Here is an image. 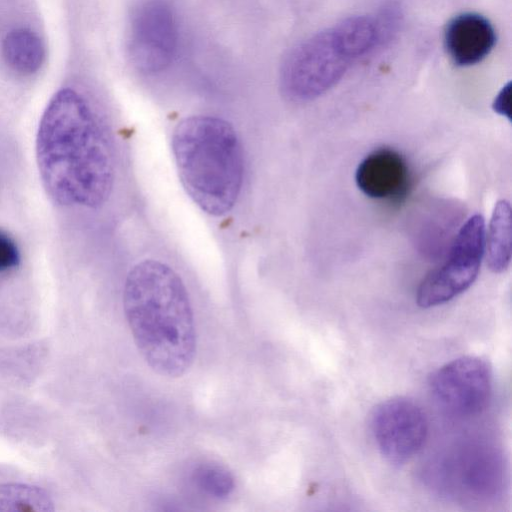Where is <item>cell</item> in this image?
<instances>
[{
	"instance_id": "obj_1",
	"label": "cell",
	"mask_w": 512,
	"mask_h": 512,
	"mask_svg": "<svg viewBox=\"0 0 512 512\" xmlns=\"http://www.w3.org/2000/svg\"><path fill=\"white\" fill-rule=\"evenodd\" d=\"M37 161L50 197L61 205L101 206L114 182V155L106 129L73 89L49 102L37 134Z\"/></svg>"
},
{
	"instance_id": "obj_2",
	"label": "cell",
	"mask_w": 512,
	"mask_h": 512,
	"mask_svg": "<svg viewBox=\"0 0 512 512\" xmlns=\"http://www.w3.org/2000/svg\"><path fill=\"white\" fill-rule=\"evenodd\" d=\"M123 309L135 346L160 376L178 378L192 367L197 351L194 313L180 276L167 264H135L123 289Z\"/></svg>"
},
{
	"instance_id": "obj_3",
	"label": "cell",
	"mask_w": 512,
	"mask_h": 512,
	"mask_svg": "<svg viewBox=\"0 0 512 512\" xmlns=\"http://www.w3.org/2000/svg\"><path fill=\"white\" fill-rule=\"evenodd\" d=\"M172 151L180 181L193 202L212 216L228 213L244 176L242 144L234 127L216 116L186 117L173 130Z\"/></svg>"
},
{
	"instance_id": "obj_4",
	"label": "cell",
	"mask_w": 512,
	"mask_h": 512,
	"mask_svg": "<svg viewBox=\"0 0 512 512\" xmlns=\"http://www.w3.org/2000/svg\"><path fill=\"white\" fill-rule=\"evenodd\" d=\"M358 62L334 24L298 43L280 69V89L293 102L314 100L333 88Z\"/></svg>"
},
{
	"instance_id": "obj_5",
	"label": "cell",
	"mask_w": 512,
	"mask_h": 512,
	"mask_svg": "<svg viewBox=\"0 0 512 512\" xmlns=\"http://www.w3.org/2000/svg\"><path fill=\"white\" fill-rule=\"evenodd\" d=\"M484 251L485 222L482 215L475 214L460 228L446 261L421 281L417 305L435 307L467 290L477 278Z\"/></svg>"
},
{
	"instance_id": "obj_6",
	"label": "cell",
	"mask_w": 512,
	"mask_h": 512,
	"mask_svg": "<svg viewBox=\"0 0 512 512\" xmlns=\"http://www.w3.org/2000/svg\"><path fill=\"white\" fill-rule=\"evenodd\" d=\"M179 45V26L174 9L165 0H147L134 11L129 31V56L144 73L165 70Z\"/></svg>"
},
{
	"instance_id": "obj_7",
	"label": "cell",
	"mask_w": 512,
	"mask_h": 512,
	"mask_svg": "<svg viewBox=\"0 0 512 512\" xmlns=\"http://www.w3.org/2000/svg\"><path fill=\"white\" fill-rule=\"evenodd\" d=\"M370 427L379 452L393 464H403L416 455L428 433L422 407L404 396L379 403L372 412Z\"/></svg>"
},
{
	"instance_id": "obj_8",
	"label": "cell",
	"mask_w": 512,
	"mask_h": 512,
	"mask_svg": "<svg viewBox=\"0 0 512 512\" xmlns=\"http://www.w3.org/2000/svg\"><path fill=\"white\" fill-rule=\"evenodd\" d=\"M430 392L447 412L460 417L478 414L488 404L492 372L477 356H462L438 368L429 380Z\"/></svg>"
},
{
	"instance_id": "obj_9",
	"label": "cell",
	"mask_w": 512,
	"mask_h": 512,
	"mask_svg": "<svg viewBox=\"0 0 512 512\" xmlns=\"http://www.w3.org/2000/svg\"><path fill=\"white\" fill-rule=\"evenodd\" d=\"M444 47L454 64L468 67L483 61L496 43L495 29L481 14L465 12L453 17L444 30Z\"/></svg>"
},
{
	"instance_id": "obj_10",
	"label": "cell",
	"mask_w": 512,
	"mask_h": 512,
	"mask_svg": "<svg viewBox=\"0 0 512 512\" xmlns=\"http://www.w3.org/2000/svg\"><path fill=\"white\" fill-rule=\"evenodd\" d=\"M355 181L359 190L373 199H395L403 195L409 181L404 158L395 150L377 149L358 165Z\"/></svg>"
},
{
	"instance_id": "obj_11",
	"label": "cell",
	"mask_w": 512,
	"mask_h": 512,
	"mask_svg": "<svg viewBox=\"0 0 512 512\" xmlns=\"http://www.w3.org/2000/svg\"><path fill=\"white\" fill-rule=\"evenodd\" d=\"M487 265L494 273L506 271L512 258L511 206L506 200L495 204L485 239Z\"/></svg>"
},
{
	"instance_id": "obj_12",
	"label": "cell",
	"mask_w": 512,
	"mask_h": 512,
	"mask_svg": "<svg viewBox=\"0 0 512 512\" xmlns=\"http://www.w3.org/2000/svg\"><path fill=\"white\" fill-rule=\"evenodd\" d=\"M6 63L20 74L35 73L43 63L45 50L41 39L28 29H16L7 34L3 43Z\"/></svg>"
},
{
	"instance_id": "obj_13",
	"label": "cell",
	"mask_w": 512,
	"mask_h": 512,
	"mask_svg": "<svg viewBox=\"0 0 512 512\" xmlns=\"http://www.w3.org/2000/svg\"><path fill=\"white\" fill-rule=\"evenodd\" d=\"M52 502L42 489L21 484L0 486V511H51Z\"/></svg>"
},
{
	"instance_id": "obj_14",
	"label": "cell",
	"mask_w": 512,
	"mask_h": 512,
	"mask_svg": "<svg viewBox=\"0 0 512 512\" xmlns=\"http://www.w3.org/2000/svg\"><path fill=\"white\" fill-rule=\"evenodd\" d=\"M196 481L210 495L218 498L230 494L234 481L230 473L218 466L205 465L196 471Z\"/></svg>"
},
{
	"instance_id": "obj_15",
	"label": "cell",
	"mask_w": 512,
	"mask_h": 512,
	"mask_svg": "<svg viewBox=\"0 0 512 512\" xmlns=\"http://www.w3.org/2000/svg\"><path fill=\"white\" fill-rule=\"evenodd\" d=\"M19 262L20 254L15 242L0 230V273L17 267Z\"/></svg>"
},
{
	"instance_id": "obj_16",
	"label": "cell",
	"mask_w": 512,
	"mask_h": 512,
	"mask_svg": "<svg viewBox=\"0 0 512 512\" xmlns=\"http://www.w3.org/2000/svg\"><path fill=\"white\" fill-rule=\"evenodd\" d=\"M493 110L511 121V83L505 85L492 104Z\"/></svg>"
}]
</instances>
